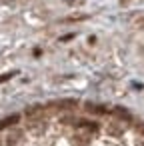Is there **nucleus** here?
I'll return each mask as SVG.
<instances>
[{
  "instance_id": "f257e3e1",
  "label": "nucleus",
  "mask_w": 144,
  "mask_h": 146,
  "mask_svg": "<svg viewBox=\"0 0 144 146\" xmlns=\"http://www.w3.org/2000/svg\"><path fill=\"white\" fill-rule=\"evenodd\" d=\"M20 138H22V130H10L8 134H6V146H16L18 142H20Z\"/></svg>"
},
{
  "instance_id": "f03ea898",
  "label": "nucleus",
  "mask_w": 144,
  "mask_h": 146,
  "mask_svg": "<svg viewBox=\"0 0 144 146\" xmlns=\"http://www.w3.org/2000/svg\"><path fill=\"white\" fill-rule=\"evenodd\" d=\"M76 104H78V100H72V98H68V100H56V102H52V106H54V108H62V110H72Z\"/></svg>"
},
{
  "instance_id": "7ed1b4c3",
  "label": "nucleus",
  "mask_w": 144,
  "mask_h": 146,
  "mask_svg": "<svg viewBox=\"0 0 144 146\" xmlns=\"http://www.w3.org/2000/svg\"><path fill=\"white\" fill-rule=\"evenodd\" d=\"M18 120H20V114H10V116H6L2 122H0V128H10V126H16V124H18Z\"/></svg>"
},
{
  "instance_id": "20e7f679",
  "label": "nucleus",
  "mask_w": 144,
  "mask_h": 146,
  "mask_svg": "<svg viewBox=\"0 0 144 146\" xmlns=\"http://www.w3.org/2000/svg\"><path fill=\"white\" fill-rule=\"evenodd\" d=\"M112 112H114V114H116V116H118L120 120H126V122H130V120H132V114H130V112H128L126 108H120V106H116V108H114Z\"/></svg>"
},
{
  "instance_id": "39448f33",
  "label": "nucleus",
  "mask_w": 144,
  "mask_h": 146,
  "mask_svg": "<svg viewBox=\"0 0 144 146\" xmlns=\"http://www.w3.org/2000/svg\"><path fill=\"white\" fill-rule=\"evenodd\" d=\"M76 126L78 128H86V130H98V124L96 122H90V120H82V118H78V122H76Z\"/></svg>"
},
{
  "instance_id": "423d86ee",
  "label": "nucleus",
  "mask_w": 144,
  "mask_h": 146,
  "mask_svg": "<svg viewBox=\"0 0 144 146\" xmlns=\"http://www.w3.org/2000/svg\"><path fill=\"white\" fill-rule=\"evenodd\" d=\"M86 110H88V112H94V114H106V112H108V108H106V106H100V104H90V102L86 104Z\"/></svg>"
},
{
  "instance_id": "0eeeda50",
  "label": "nucleus",
  "mask_w": 144,
  "mask_h": 146,
  "mask_svg": "<svg viewBox=\"0 0 144 146\" xmlns=\"http://www.w3.org/2000/svg\"><path fill=\"white\" fill-rule=\"evenodd\" d=\"M74 140L80 142V144H88V142H90V136H86V134H76Z\"/></svg>"
},
{
  "instance_id": "6e6552de",
  "label": "nucleus",
  "mask_w": 144,
  "mask_h": 146,
  "mask_svg": "<svg viewBox=\"0 0 144 146\" xmlns=\"http://www.w3.org/2000/svg\"><path fill=\"white\" fill-rule=\"evenodd\" d=\"M108 132H110V134H116V136H120L124 130H122V128H116V124H112V126L108 128Z\"/></svg>"
},
{
  "instance_id": "1a4fd4ad",
  "label": "nucleus",
  "mask_w": 144,
  "mask_h": 146,
  "mask_svg": "<svg viewBox=\"0 0 144 146\" xmlns=\"http://www.w3.org/2000/svg\"><path fill=\"white\" fill-rule=\"evenodd\" d=\"M16 72H10V74H4V76H0V82H4V80H8V78H12Z\"/></svg>"
},
{
  "instance_id": "9d476101",
  "label": "nucleus",
  "mask_w": 144,
  "mask_h": 146,
  "mask_svg": "<svg viewBox=\"0 0 144 146\" xmlns=\"http://www.w3.org/2000/svg\"><path fill=\"white\" fill-rule=\"evenodd\" d=\"M136 128H138V130H140V134H142V136H144V122H140V124H138V126H136Z\"/></svg>"
}]
</instances>
